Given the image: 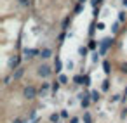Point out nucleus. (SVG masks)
<instances>
[{"instance_id":"obj_1","label":"nucleus","mask_w":127,"mask_h":123,"mask_svg":"<svg viewBox=\"0 0 127 123\" xmlns=\"http://www.w3.org/2000/svg\"><path fill=\"white\" fill-rule=\"evenodd\" d=\"M30 18L28 7H12L0 16V73L4 85L9 82L19 62L23 31Z\"/></svg>"},{"instance_id":"obj_3","label":"nucleus","mask_w":127,"mask_h":123,"mask_svg":"<svg viewBox=\"0 0 127 123\" xmlns=\"http://www.w3.org/2000/svg\"><path fill=\"white\" fill-rule=\"evenodd\" d=\"M104 66L108 75L127 85V14L111 38V43L104 56Z\"/></svg>"},{"instance_id":"obj_2","label":"nucleus","mask_w":127,"mask_h":123,"mask_svg":"<svg viewBox=\"0 0 127 123\" xmlns=\"http://www.w3.org/2000/svg\"><path fill=\"white\" fill-rule=\"evenodd\" d=\"M78 0H30L32 19L45 31L61 30L77 9Z\"/></svg>"},{"instance_id":"obj_4","label":"nucleus","mask_w":127,"mask_h":123,"mask_svg":"<svg viewBox=\"0 0 127 123\" xmlns=\"http://www.w3.org/2000/svg\"><path fill=\"white\" fill-rule=\"evenodd\" d=\"M35 123H58V116H51L49 121H42V120H37Z\"/></svg>"}]
</instances>
